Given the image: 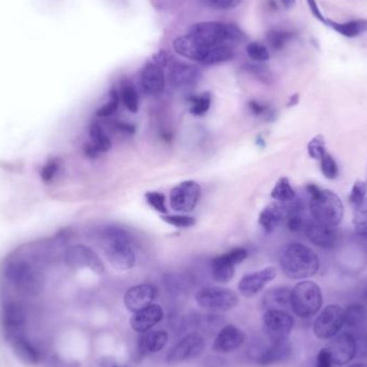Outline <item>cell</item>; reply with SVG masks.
<instances>
[{"label":"cell","instance_id":"6da1fadb","mask_svg":"<svg viewBox=\"0 0 367 367\" xmlns=\"http://www.w3.org/2000/svg\"><path fill=\"white\" fill-rule=\"evenodd\" d=\"M102 247L106 260L117 271H129L136 264V254L130 234L118 227H108L102 234Z\"/></svg>","mask_w":367,"mask_h":367},{"label":"cell","instance_id":"7a4b0ae2","mask_svg":"<svg viewBox=\"0 0 367 367\" xmlns=\"http://www.w3.org/2000/svg\"><path fill=\"white\" fill-rule=\"evenodd\" d=\"M280 266L285 275L291 279H305L317 274L320 261L311 248L292 243L280 254Z\"/></svg>","mask_w":367,"mask_h":367},{"label":"cell","instance_id":"3957f363","mask_svg":"<svg viewBox=\"0 0 367 367\" xmlns=\"http://www.w3.org/2000/svg\"><path fill=\"white\" fill-rule=\"evenodd\" d=\"M307 191L311 195L309 209L313 220L325 226L337 228L344 218V205L339 195L327 189L323 190L313 184L307 186Z\"/></svg>","mask_w":367,"mask_h":367},{"label":"cell","instance_id":"277c9868","mask_svg":"<svg viewBox=\"0 0 367 367\" xmlns=\"http://www.w3.org/2000/svg\"><path fill=\"white\" fill-rule=\"evenodd\" d=\"M323 291L317 284L303 280L291 290V309L297 317H313L323 307Z\"/></svg>","mask_w":367,"mask_h":367},{"label":"cell","instance_id":"5b68a950","mask_svg":"<svg viewBox=\"0 0 367 367\" xmlns=\"http://www.w3.org/2000/svg\"><path fill=\"white\" fill-rule=\"evenodd\" d=\"M199 307L213 313H225L236 309L238 297L232 290L222 287H205L195 297Z\"/></svg>","mask_w":367,"mask_h":367},{"label":"cell","instance_id":"8992f818","mask_svg":"<svg viewBox=\"0 0 367 367\" xmlns=\"http://www.w3.org/2000/svg\"><path fill=\"white\" fill-rule=\"evenodd\" d=\"M1 313L3 329L9 341L24 335V329L26 327L27 311L26 307L21 301L3 295Z\"/></svg>","mask_w":367,"mask_h":367},{"label":"cell","instance_id":"52a82bcc","mask_svg":"<svg viewBox=\"0 0 367 367\" xmlns=\"http://www.w3.org/2000/svg\"><path fill=\"white\" fill-rule=\"evenodd\" d=\"M344 325V309L336 304L327 305L316 318L313 334L321 341H329L339 334Z\"/></svg>","mask_w":367,"mask_h":367},{"label":"cell","instance_id":"ba28073f","mask_svg":"<svg viewBox=\"0 0 367 367\" xmlns=\"http://www.w3.org/2000/svg\"><path fill=\"white\" fill-rule=\"evenodd\" d=\"M188 35L202 47L227 45V23H220V22L197 23L190 27Z\"/></svg>","mask_w":367,"mask_h":367},{"label":"cell","instance_id":"9c48e42d","mask_svg":"<svg viewBox=\"0 0 367 367\" xmlns=\"http://www.w3.org/2000/svg\"><path fill=\"white\" fill-rule=\"evenodd\" d=\"M200 197V185L195 181H185L171 190L170 205L175 212L190 213L198 205Z\"/></svg>","mask_w":367,"mask_h":367},{"label":"cell","instance_id":"30bf717a","mask_svg":"<svg viewBox=\"0 0 367 367\" xmlns=\"http://www.w3.org/2000/svg\"><path fill=\"white\" fill-rule=\"evenodd\" d=\"M295 327V319L286 311H266L263 316V333L270 341L289 339Z\"/></svg>","mask_w":367,"mask_h":367},{"label":"cell","instance_id":"8fae6325","mask_svg":"<svg viewBox=\"0 0 367 367\" xmlns=\"http://www.w3.org/2000/svg\"><path fill=\"white\" fill-rule=\"evenodd\" d=\"M325 348L329 351L334 365L344 366L356 357L358 352V341L351 333H341L333 337Z\"/></svg>","mask_w":367,"mask_h":367},{"label":"cell","instance_id":"7c38bea8","mask_svg":"<svg viewBox=\"0 0 367 367\" xmlns=\"http://www.w3.org/2000/svg\"><path fill=\"white\" fill-rule=\"evenodd\" d=\"M205 348V341L199 333H190L183 337L167 354L169 363H179L200 356Z\"/></svg>","mask_w":367,"mask_h":367},{"label":"cell","instance_id":"4fadbf2b","mask_svg":"<svg viewBox=\"0 0 367 367\" xmlns=\"http://www.w3.org/2000/svg\"><path fill=\"white\" fill-rule=\"evenodd\" d=\"M277 276V271L273 266L262 268L259 271L247 274L238 283V291L245 297H252L258 295L268 284L271 283Z\"/></svg>","mask_w":367,"mask_h":367},{"label":"cell","instance_id":"5bb4252c","mask_svg":"<svg viewBox=\"0 0 367 367\" xmlns=\"http://www.w3.org/2000/svg\"><path fill=\"white\" fill-rule=\"evenodd\" d=\"M157 295V289L152 284H141L129 288L124 297L126 309L131 313H137L153 304Z\"/></svg>","mask_w":367,"mask_h":367},{"label":"cell","instance_id":"9a60e30c","mask_svg":"<svg viewBox=\"0 0 367 367\" xmlns=\"http://www.w3.org/2000/svg\"><path fill=\"white\" fill-rule=\"evenodd\" d=\"M163 307L158 304H151L145 309L141 311L133 313L132 317L130 318V325L134 332L139 333V334H144V333L149 332L155 327L156 325L161 323L163 319Z\"/></svg>","mask_w":367,"mask_h":367},{"label":"cell","instance_id":"2e32d148","mask_svg":"<svg viewBox=\"0 0 367 367\" xmlns=\"http://www.w3.org/2000/svg\"><path fill=\"white\" fill-rule=\"evenodd\" d=\"M141 88L146 95L156 96L161 94L165 90V76L163 67L155 63H149L143 67L140 76Z\"/></svg>","mask_w":367,"mask_h":367},{"label":"cell","instance_id":"e0dca14e","mask_svg":"<svg viewBox=\"0 0 367 367\" xmlns=\"http://www.w3.org/2000/svg\"><path fill=\"white\" fill-rule=\"evenodd\" d=\"M245 341V333L234 325H227L219 331L213 344V350L229 353L236 350Z\"/></svg>","mask_w":367,"mask_h":367},{"label":"cell","instance_id":"ac0fdd59","mask_svg":"<svg viewBox=\"0 0 367 367\" xmlns=\"http://www.w3.org/2000/svg\"><path fill=\"white\" fill-rule=\"evenodd\" d=\"M170 79L174 88L179 90H189L198 84L201 79V71L195 66L177 63L171 69Z\"/></svg>","mask_w":367,"mask_h":367},{"label":"cell","instance_id":"d6986e66","mask_svg":"<svg viewBox=\"0 0 367 367\" xmlns=\"http://www.w3.org/2000/svg\"><path fill=\"white\" fill-rule=\"evenodd\" d=\"M268 345L259 353L256 358V362L262 366L275 364L280 361L286 360L291 354L292 346L289 339L284 341H270L268 339Z\"/></svg>","mask_w":367,"mask_h":367},{"label":"cell","instance_id":"ffe728a7","mask_svg":"<svg viewBox=\"0 0 367 367\" xmlns=\"http://www.w3.org/2000/svg\"><path fill=\"white\" fill-rule=\"evenodd\" d=\"M306 236L313 245L321 248H329L334 246L337 240V228L325 226L313 220L306 225Z\"/></svg>","mask_w":367,"mask_h":367},{"label":"cell","instance_id":"44dd1931","mask_svg":"<svg viewBox=\"0 0 367 367\" xmlns=\"http://www.w3.org/2000/svg\"><path fill=\"white\" fill-rule=\"evenodd\" d=\"M90 143L84 146V154L86 157L96 158L100 154L106 153L112 149V142L106 136L104 127L99 122H94L90 127Z\"/></svg>","mask_w":367,"mask_h":367},{"label":"cell","instance_id":"7402d4cb","mask_svg":"<svg viewBox=\"0 0 367 367\" xmlns=\"http://www.w3.org/2000/svg\"><path fill=\"white\" fill-rule=\"evenodd\" d=\"M290 212L288 207L279 204H270L264 207L259 215V225L266 234H271L278 227L282 226Z\"/></svg>","mask_w":367,"mask_h":367},{"label":"cell","instance_id":"603a6c76","mask_svg":"<svg viewBox=\"0 0 367 367\" xmlns=\"http://www.w3.org/2000/svg\"><path fill=\"white\" fill-rule=\"evenodd\" d=\"M173 49L181 57L202 63L203 58H204L205 54L210 47H205L199 44L187 33V35H181L173 41Z\"/></svg>","mask_w":367,"mask_h":367},{"label":"cell","instance_id":"cb8c5ba5","mask_svg":"<svg viewBox=\"0 0 367 367\" xmlns=\"http://www.w3.org/2000/svg\"><path fill=\"white\" fill-rule=\"evenodd\" d=\"M12 350L15 356L25 364L35 365L41 361V353L38 348L25 335L15 337L10 341Z\"/></svg>","mask_w":367,"mask_h":367},{"label":"cell","instance_id":"d4e9b609","mask_svg":"<svg viewBox=\"0 0 367 367\" xmlns=\"http://www.w3.org/2000/svg\"><path fill=\"white\" fill-rule=\"evenodd\" d=\"M264 311H286L291 307V290L286 287L273 288L264 295L261 302Z\"/></svg>","mask_w":367,"mask_h":367},{"label":"cell","instance_id":"484cf974","mask_svg":"<svg viewBox=\"0 0 367 367\" xmlns=\"http://www.w3.org/2000/svg\"><path fill=\"white\" fill-rule=\"evenodd\" d=\"M169 341V334L163 329L149 331L144 333L140 339V351L146 354L157 353L163 350Z\"/></svg>","mask_w":367,"mask_h":367},{"label":"cell","instance_id":"4316f807","mask_svg":"<svg viewBox=\"0 0 367 367\" xmlns=\"http://www.w3.org/2000/svg\"><path fill=\"white\" fill-rule=\"evenodd\" d=\"M325 26L334 29L339 35L347 38H356L358 35L367 33V19H357L346 23H337L332 19H327Z\"/></svg>","mask_w":367,"mask_h":367},{"label":"cell","instance_id":"83f0119b","mask_svg":"<svg viewBox=\"0 0 367 367\" xmlns=\"http://www.w3.org/2000/svg\"><path fill=\"white\" fill-rule=\"evenodd\" d=\"M236 264L229 259L228 254L218 256L212 261V276L217 283L227 284L234 278Z\"/></svg>","mask_w":367,"mask_h":367},{"label":"cell","instance_id":"f1b7e54d","mask_svg":"<svg viewBox=\"0 0 367 367\" xmlns=\"http://www.w3.org/2000/svg\"><path fill=\"white\" fill-rule=\"evenodd\" d=\"M234 53L232 47H227V45H217V47H212L207 50L204 58H203V65H217L222 64L226 61L231 60L234 58Z\"/></svg>","mask_w":367,"mask_h":367},{"label":"cell","instance_id":"f546056e","mask_svg":"<svg viewBox=\"0 0 367 367\" xmlns=\"http://www.w3.org/2000/svg\"><path fill=\"white\" fill-rule=\"evenodd\" d=\"M345 325L352 329H358L366 320V309L361 304H351L344 309Z\"/></svg>","mask_w":367,"mask_h":367},{"label":"cell","instance_id":"4dcf8cb0","mask_svg":"<svg viewBox=\"0 0 367 367\" xmlns=\"http://www.w3.org/2000/svg\"><path fill=\"white\" fill-rule=\"evenodd\" d=\"M295 37V33L293 31H286V29H272L266 33V41L271 49L280 51L285 49L288 43Z\"/></svg>","mask_w":367,"mask_h":367},{"label":"cell","instance_id":"1f68e13d","mask_svg":"<svg viewBox=\"0 0 367 367\" xmlns=\"http://www.w3.org/2000/svg\"><path fill=\"white\" fill-rule=\"evenodd\" d=\"M122 100L128 111L137 113L140 106V97L133 84L129 80H122Z\"/></svg>","mask_w":367,"mask_h":367},{"label":"cell","instance_id":"d6a6232c","mask_svg":"<svg viewBox=\"0 0 367 367\" xmlns=\"http://www.w3.org/2000/svg\"><path fill=\"white\" fill-rule=\"evenodd\" d=\"M271 197L278 202L288 203L295 200V191L292 188L291 184L287 177H280L275 184Z\"/></svg>","mask_w":367,"mask_h":367},{"label":"cell","instance_id":"836d02e7","mask_svg":"<svg viewBox=\"0 0 367 367\" xmlns=\"http://www.w3.org/2000/svg\"><path fill=\"white\" fill-rule=\"evenodd\" d=\"M191 104L190 112L191 114L195 116L204 115L211 106V96L210 94L198 95V96L191 97L189 99Z\"/></svg>","mask_w":367,"mask_h":367},{"label":"cell","instance_id":"e575fe53","mask_svg":"<svg viewBox=\"0 0 367 367\" xmlns=\"http://www.w3.org/2000/svg\"><path fill=\"white\" fill-rule=\"evenodd\" d=\"M367 186L365 181L358 179L356 183L353 184L352 188H351L350 195H349V201L351 204L356 209L363 206L365 204V199H366Z\"/></svg>","mask_w":367,"mask_h":367},{"label":"cell","instance_id":"d590c367","mask_svg":"<svg viewBox=\"0 0 367 367\" xmlns=\"http://www.w3.org/2000/svg\"><path fill=\"white\" fill-rule=\"evenodd\" d=\"M246 52H247L248 57L256 63H264V61L270 59V52H268V47L262 43L256 42V41L248 43L247 47H246Z\"/></svg>","mask_w":367,"mask_h":367},{"label":"cell","instance_id":"8d00e7d4","mask_svg":"<svg viewBox=\"0 0 367 367\" xmlns=\"http://www.w3.org/2000/svg\"><path fill=\"white\" fill-rule=\"evenodd\" d=\"M321 161V171H323V177L327 179H335L339 174V165L334 158L329 155V153H325L320 159Z\"/></svg>","mask_w":367,"mask_h":367},{"label":"cell","instance_id":"74e56055","mask_svg":"<svg viewBox=\"0 0 367 367\" xmlns=\"http://www.w3.org/2000/svg\"><path fill=\"white\" fill-rule=\"evenodd\" d=\"M307 152L313 159H318V161H320L323 156L327 153L325 141L321 134H318L309 141V143L307 144Z\"/></svg>","mask_w":367,"mask_h":367},{"label":"cell","instance_id":"f35d334b","mask_svg":"<svg viewBox=\"0 0 367 367\" xmlns=\"http://www.w3.org/2000/svg\"><path fill=\"white\" fill-rule=\"evenodd\" d=\"M118 104H120L118 92L115 90H112L110 92V99L97 111V115L99 117H108V116L113 115L117 111Z\"/></svg>","mask_w":367,"mask_h":367},{"label":"cell","instance_id":"ab89813d","mask_svg":"<svg viewBox=\"0 0 367 367\" xmlns=\"http://www.w3.org/2000/svg\"><path fill=\"white\" fill-rule=\"evenodd\" d=\"M145 199L154 210L161 214H167V205H165V197L163 193L149 191L145 193Z\"/></svg>","mask_w":367,"mask_h":367},{"label":"cell","instance_id":"60d3db41","mask_svg":"<svg viewBox=\"0 0 367 367\" xmlns=\"http://www.w3.org/2000/svg\"><path fill=\"white\" fill-rule=\"evenodd\" d=\"M161 218L163 222L171 226L177 227V228H189L195 225V219L187 215H165Z\"/></svg>","mask_w":367,"mask_h":367},{"label":"cell","instance_id":"b9f144b4","mask_svg":"<svg viewBox=\"0 0 367 367\" xmlns=\"http://www.w3.org/2000/svg\"><path fill=\"white\" fill-rule=\"evenodd\" d=\"M356 210L354 226H356L357 234L362 238H367V207L364 204Z\"/></svg>","mask_w":367,"mask_h":367},{"label":"cell","instance_id":"7bdbcfd3","mask_svg":"<svg viewBox=\"0 0 367 367\" xmlns=\"http://www.w3.org/2000/svg\"><path fill=\"white\" fill-rule=\"evenodd\" d=\"M245 35L234 24L227 23V45L232 47L244 40Z\"/></svg>","mask_w":367,"mask_h":367},{"label":"cell","instance_id":"ee69618b","mask_svg":"<svg viewBox=\"0 0 367 367\" xmlns=\"http://www.w3.org/2000/svg\"><path fill=\"white\" fill-rule=\"evenodd\" d=\"M204 1L212 9L222 10V11L236 9L242 3V0H204Z\"/></svg>","mask_w":367,"mask_h":367},{"label":"cell","instance_id":"f6af8a7d","mask_svg":"<svg viewBox=\"0 0 367 367\" xmlns=\"http://www.w3.org/2000/svg\"><path fill=\"white\" fill-rule=\"evenodd\" d=\"M287 226L292 232H299L303 228V219L297 213H290L287 217Z\"/></svg>","mask_w":367,"mask_h":367},{"label":"cell","instance_id":"bcb514c9","mask_svg":"<svg viewBox=\"0 0 367 367\" xmlns=\"http://www.w3.org/2000/svg\"><path fill=\"white\" fill-rule=\"evenodd\" d=\"M334 363H333L332 358L329 356V351L327 348H323L319 353H318L317 358H316V366L315 367H333Z\"/></svg>","mask_w":367,"mask_h":367},{"label":"cell","instance_id":"7dc6e473","mask_svg":"<svg viewBox=\"0 0 367 367\" xmlns=\"http://www.w3.org/2000/svg\"><path fill=\"white\" fill-rule=\"evenodd\" d=\"M227 254H228L229 259L236 266V264H240V262L244 261L247 258L248 252L244 248H234V250L227 252Z\"/></svg>","mask_w":367,"mask_h":367},{"label":"cell","instance_id":"c3c4849f","mask_svg":"<svg viewBox=\"0 0 367 367\" xmlns=\"http://www.w3.org/2000/svg\"><path fill=\"white\" fill-rule=\"evenodd\" d=\"M307 1V5H309V9H311V15L318 19L320 21L321 23L325 24L327 22L325 17H323V12L320 11L319 7H318L317 1L316 0H306Z\"/></svg>","mask_w":367,"mask_h":367},{"label":"cell","instance_id":"681fc988","mask_svg":"<svg viewBox=\"0 0 367 367\" xmlns=\"http://www.w3.org/2000/svg\"><path fill=\"white\" fill-rule=\"evenodd\" d=\"M169 61L170 55L168 54L167 52H163V51L157 53V54H155V56H154V63L157 64L158 66L165 67L169 64Z\"/></svg>","mask_w":367,"mask_h":367},{"label":"cell","instance_id":"f907efd6","mask_svg":"<svg viewBox=\"0 0 367 367\" xmlns=\"http://www.w3.org/2000/svg\"><path fill=\"white\" fill-rule=\"evenodd\" d=\"M114 126L122 133L133 134L136 132V127L131 124H127V122H115Z\"/></svg>","mask_w":367,"mask_h":367},{"label":"cell","instance_id":"816d5d0a","mask_svg":"<svg viewBox=\"0 0 367 367\" xmlns=\"http://www.w3.org/2000/svg\"><path fill=\"white\" fill-rule=\"evenodd\" d=\"M98 366L99 367H126L122 366V365L118 364L116 362L115 359L112 358V357H104V358L100 359L99 363H98Z\"/></svg>","mask_w":367,"mask_h":367},{"label":"cell","instance_id":"f5cc1de1","mask_svg":"<svg viewBox=\"0 0 367 367\" xmlns=\"http://www.w3.org/2000/svg\"><path fill=\"white\" fill-rule=\"evenodd\" d=\"M250 108L252 113L256 114V115H261L266 111V106H262L259 102L254 101V100L250 102Z\"/></svg>","mask_w":367,"mask_h":367},{"label":"cell","instance_id":"db71d44e","mask_svg":"<svg viewBox=\"0 0 367 367\" xmlns=\"http://www.w3.org/2000/svg\"><path fill=\"white\" fill-rule=\"evenodd\" d=\"M280 3L286 9H292L295 6V0H280Z\"/></svg>","mask_w":367,"mask_h":367},{"label":"cell","instance_id":"11a10c76","mask_svg":"<svg viewBox=\"0 0 367 367\" xmlns=\"http://www.w3.org/2000/svg\"><path fill=\"white\" fill-rule=\"evenodd\" d=\"M297 102H299V95L295 94L293 95V96L290 98L289 104H288V106H295V104H297Z\"/></svg>","mask_w":367,"mask_h":367},{"label":"cell","instance_id":"9f6ffc18","mask_svg":"<svg viewBox=\"0 0 367 367\" xmlns=\"http://www.w3.org/2000/svg\"><path fill=\"white\" fill-rule=\"evenodd\" d=\"M347 367H367V364H364V363H356V364L349 365Z\"/></svg>","mask_w":367,"mask_h":367}]
</instances>
